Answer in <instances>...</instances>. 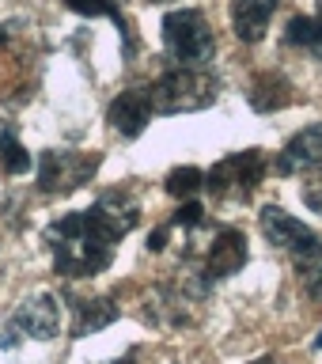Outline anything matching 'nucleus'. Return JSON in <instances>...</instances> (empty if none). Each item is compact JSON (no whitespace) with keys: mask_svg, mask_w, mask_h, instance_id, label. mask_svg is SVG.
I'll return each instance as SVG.
<instances>
[{"mask_svg":"<svg viewBox=\"0 0 322 364\" xmlns=\"http://www.w3.org/2000/svg\"><path fill=\"white\" fill-rule=\"evenodd\" d=\"M163 46L178 61V68H205L216 53L209 23L193 8H178V11H167L163 16Z\"/></svg>","mask_w":322,"mask_h":364,"instance_id":"obj_3","label":"nucleus"},{"mask_svg":"<svg viewBox=\"0 0 322 364\" xmlns=\"http://www.w3.org/2000/svg\"><path fill=\"white\" fill-rule=\"evenodd\" d=\"M114 318H118V307H114L107 296H87V300L73 304V338H87L107 330Z\"/></svg>","mask_w":322,"mask_h":364,"instance_id":"obj_13","label":"nucleus"},{"mask_svg":"<svg viewBox=\"0 0 322 364\" xmlns=\"http://www.w3.org/2000/svg\"><path fill=\"white\" fill-rule=\"evenodd\" d=\"M262 175H266V156L258 148H247V152H235L220 159L209 175H205V186L213 190V198H250L258 190Z\"/></svg>","mask_w":322,"mask_h":364,"instance_id":"obj_5","label":"nucleus"},{"mask_svg":"<svg viewBox=\"0 0 322 364\" xmlns=\"http://www.w3.org/2000/svg\"><path fill=\"white\" fill-rule=\"evenodd\" d=\"M107 118H110V125H114L122 136H141L144 125H148V118H152L148 95H144V91H122V95L110 102Z\"/></svg>","mask_w":322,"mask_h":364,"instance_id":"obj_12","label":"nucleus"},{"mask_svg":"<svg viewBox=\"0 0 322 364\" xmlns=\"http://www.w3.org/2000/svg\"><path fill=\"white\" fill-rule=\"evenodd\" d=\"M243 266H247V235L235 232V228H224V232L213 239L205 269H209V277H232V273H239Z\"/></svg>","mask_w":322,"mask_h":364,"instance_id":"obj_11","label":"nucleus"},{"mask_svg":"<svg viewBox=\"0 0 322 364\" xmlns=\"http://www.w3.org/2000/svg\"><path fill=\"white\" fill-rule=\"evenodd\" d=\"M304 284H307V292H311L315 300H322V258L304 262Z\"/></svg>","mask_w":322,"mask_h":364,"instance_id":"obj_20","label":"nucleus"},{"mask_svg":"<svg viewBox=\"0 0 322 364\" xmlns=\"http://www.w3.org/2000/svg\"><path fill=\"white\" fill-rule=\"evenodd\" d=\"M315 19H318V27H322V0H315Z\"/></svg>","mask_w":322,"mask_h":364,"instance_id":"obj_22","label":"nucleus"},{"mask_svg":"<svg viewBox=\"0 0 322 364\" xmlns=\"http://www.w3.org/2000/svg\"><path fill=\"white\" fill-rule=\"evenodd\" d=\"M84 213H87V220L110 239V243H118L122 235H129L133 228H136V220H141L136 201L129 198V193H118V190H114V193H102V198L91 205V209H84Z\"/></svg>","mask_w":322,"mask_h":364,"instance_id":"obj_7","label":"nucleus"},{"mask_svg":"<svg viewBox=\"0 0 322 364\" xmlns=\"http://www.w3.org/2000/svg\"><path fill=\"white\" fill-rule=\"evenodd\" d=\"M254 364H281V360H273V357H258Z\"/></svg>","mask_w":322,"mask_h":364,"instance_id":"obj_23","label":"nucleus"},{"mask_svg":"<svg viewBox=\"0 0 322 364\" xmlns=\"http://www.w3.org/2000/svg\"><path fill=\"white\" fill-rule=\"evenodd\" d=\"M201 182H205V175H201L198 167H175L167 175V193H171V198L186 201V198H193V193L201 190Z\"/></svg>","mask_w":322,"mask_h":364,"instance_id":"obj_17","label":"nucleus"},{"mask_svg":"<svg viewBox=\"0 0 322 364\" xmlns=\"http://www.w3.org/2000/svg\"><path fill=\"white\" fill-rule=\"evenodd\" d=\"M201 220H205V209H201L198 201H186V205L175 213V224H178V228H198Z\"/></svg>","mask_w":322,"mask_h":364,"instance_id":"obj_21","label":"nucleus"},{"mask_svg":"<svg viewBox=\"0 0 322 364\" xmlns=\"http://www.w3.org/2000/svg\"><path fill=\"white\" fill-rule=\"evenodd\" d=\"M247 99H250V107H254V110L273 114V110H284L292 102V87H289V80L277 76V73H262V76H254Z\"/></svg>","mask_w":322,"mask_h":364,"instance_id":"obj_14","label":"nucleus"},{"mask_svg":"<svg viewBox=\"0 0 322 364\" xmlns=\"http://www.w3.org/2000/svg\"><path fill=\"white\" fill-rule=\"evenodd\" d=\"M152 114H190L205 110L216 102V76L205 68H171L156 80L152 87H144Z\"/></svg>","mask_w":322,"mask_h":364,"instance_id":"obj_2","label":"nucleus"},{"mask_svg":"<svg viewBox=\"0 0 322 364\" xmlns=\"http://www.w3.org/2000/svg\"><path fill=\"white\" fill-rule=\"evenodd\" d=\"M322 167V122L307 125L284 144V152L277 159V171L281 175H292V171H315Z\"/></svg>","mask_w":322,"mask_h":364,"instance_id":"obj_9","label":"nucleus"},{"mask_svg":"<svg viewBox=\"0 0 322 364\" xmlns=\"http://www.w3.org/2000/svg\"><path fill=\"white\" fill-rule=\"evenodd\" d=\"M99 171V152H73V148H50L38 159V190L68 193Z\"/></svg>","mask_w":322,"mask_h":364,"instance_id":"obj_4","label":"nucleus"},{"mask_svg":"<svg viewBox=\"0 0 322 364\" xmlns=\"http://www.w3.org/2000/svg\"><path fill=\"white\" fill-rule=\"evenodd\" d=\"M65 8H73V11H80V16H107V19H114L122 27V34L129 38V31H125V16L118 11V4L114 0H61Z\"/></svg>","mask_w":322,"mask_h":364,"instance_id":"obj_18","label":"nucleus"},{"mask_svg":"<svg viewBox=\"0 0 322 364\" xmlns=\"http://www.w3.org/2000/svg\"><path fill=\"white\" fill-rule=\"evenodd\" d=\"M11 326L23 330L27 338H38V341H50L57 334V326H61V307L50 292H38V296H27L16 315H11Z\"/></svg>","mask_w":322,"mask_h":364,"instance_id":"obj_8","label":"nucleus"},{"mask_svg":"<svg viewBox=\"0 0 322 364\" xmlns=\"http://www.w3.org/2000/svg\"><path fill=\"white\" fill-rule=\"evenodd\" d=\"M0 167H4L8 175H23V171H31V152L16 141V133H11L8 125H0Z\"/></svg>","mask_w":322,"mask_h":364,"instance_id":"obj_16","label":"nucleus"},{"mask_svg":"<svg viewBox=\"0 0 322 364\" xmlns=\"http://www.w3.org/2000/svg\"><path fill=\"white\" fill-rule=\"evenodd\" d=\"M45 243L53 247V266L65 277H95L110 266L114 243L87 220V213H65L45 228Z\"/></svg>","mask_w":322,"mask_h":364,"instance_id":"obj_1","label":"nucleus"},{"mask_svg":"<svg viewBox=\"0 0 322 364\" xmlns=\"http://www.w3.org/2000/svg\"><path fill=\"white\" fill-rule=\"evenodd\" d=\"M284 42L296 46V50H307L311 57H318V61H322V27H318V19H311V16H296V19H289Z\"/></svg>","mask_w":322,"mask_h":364,"instance_id":"obj_15","label":"nucleus"},{"mask_svg":"<svg viewBox=\"0 0 322 364\" xmlns=\"http://www.w3.org/2000/svg\"><path fill=\"white\" fill-rule=\"evenodd\" d=\"M156 4H171V0H156Z\"/></svg>","mask_w":322,"mask_h":364,"instance_id":"obj_25","label":"nucleus"},{"mask_svg":"<svg viewBox=\"0 0 322 364\" xmlns=\"http://www.w3.org/2000/svg\"><path fill=\"white\" fill-rule=\"evenodd\" d=\"M300 198H304V205H307V209L322 216V167H315L311 175L304 178V186H300Z\"/></svg>","mask_w":322,"mask_h":364,"instance_id":"obj_19","label":"nucleus"},{"mask_svg":"<svg viewBox=\"0 0 322 364\" xmlns=\"http://www.w3.org/2000/svg\"><path fill=\"white\" fill-rule=\"evenodd\" d=\"M315 349H322V330H318V338H315Z\"/></svg>","mask_w":322,"mask_h":364,"instance_id":"obj_24","label":"nucleus"},{"mask_svg":"<svg viewBox=\"0 0 322 364\" xmlns=\"http://www.w3.org/2000/svg\"><path fill=\"white\" fill-rule=\"evenodd\" d=\"M281 0H232V31L239 42H262Z\"/></svg>","mask_w":322,"mask_h":364,"instance_id":"obj_10","label":"nucleus"},{"mask_svg":"<svg viewBox=\"0 0 322 364\" xmlns=\"http://www.w3.org/2000/svg\"><path fill=\"white\" fill-rule=\"evenodd\" d=\"M258 224H262V235H266L273 247L292 250V255L300 258V262H315V258H322L318 235H315L304 220H296L292 213H284L281 205H266V209L258 213Z\"/></svg>","mask_w":322,"mask_h":364,"instance_id":"obj_6","label":"nucleus"}]
</instances>
